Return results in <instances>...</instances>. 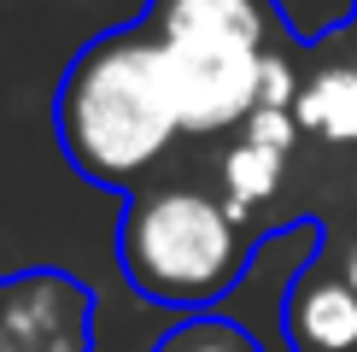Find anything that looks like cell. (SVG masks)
<instances>
[{"label":"cell","instance_id":"ba28073f","mask_svg":"<svg viewBox=\"0 0 357 352\" xmlns=\"http://www.w3.org/2000/svg\"><path fill=\"white\" fill-rule=\"evenodd\" d=\"M153 352H264V346L252 341L246 323H229L217 311H193V317L176 323V329L158 335Z\"/></svg>","mask_w":357,"mask_h":352},{"label":"cell","instance_id":"52a82bcc","mask_svg":"<svg viewBox=\"0 0 357 352\" xmlns=\"http://www.w3.org/2000/svg\"><path fill=\"white\" fill-rule=\"evenodd\" d=\"M293 117H299V135H317L328 147H357V65L351 59H334V65H317L310 77H299Z\"/></svg>","mask_w":357,"mask_h":352},{"label":"cell","instance_id":"3957f363","mask_svg":"<svg viewBox=\"0 0 357 352\" xmlns=\"http://www.w3.org/2000/svg\"><path fill=\"white\" fill-rule=\"evenodd\" d=\"M117 264L141 300L211 311L252 270V223L188 182L135 188L117 217Z\"/></svg>","mask_w":357,"mask_h":352},{"label":"cell","instance_id":"9c48e42d","mask_svg":"<svg viewBox=\"0 0 357 352\" xmlns=\"http://www.w3.org/2000/svg\"><path fill=\"white\" fill-rule=\"evenodd\" d=\"M340 270H346V282L357 288V247H351V253H346V264H340Z\"/></svg>","mask_w":357,"mask_h":352},{"label":"cell","instance_id":"6da1fadb","mask_svg":"<svg viewBox=\"0 0 357 352\" xmlns=\"http://www.w3.org/2000/svg\"><path fill=\"white\" fill-rule=\"evenodd\" d=\"M53 129L65 159L88 182L135 194L141 176L182 135L153 24L106 29L70 59L53 100Z\"/></svg>","mask_w":357,"mask_h":352},{"label":"cell","instance_id":"277c9868","mask_svg":"<svg viewBox=\"0 0 357 352\" xmlns=\"http://www.w3.org/2000/svg\"><path fill=\"white\" fill-rule=\"evenodd\" d=\"M0 352H94V293L70 270L36 264L0 282Z\"/></svg>","mask_w":357,"mask_h":352},{"label":"cell","instance_id":"7a4b0ae2","mask_svg":"<svg viewBox=\"0 0 357 352\" xmlns=\"http://www.w3.org/2000/svg\"><path fill=\"white\" fill-rule=\"evenodd\" d=\"M182 135H234L264 106L270 59L281 53L275 0H153Z\"/></svg>","mask_w":357,"mask_h":352},{"label":"cell","instance_id":"5b68a950","mask_svg":"<svg viewBox=\"0 0 357 352\" xmlns=\"http://www.w3.org/2000/svg\"><path fill=\"white\" fill-rule=\"evenodd\" d=\"M293 141H299V117L293 106H258L234 129L229 153L217 159V182H222V205H229L241 223L264 212L275 200L281 176H287V159H293Z\"/></svg>","mask_w":357,"mask_h":352},{"label":"cell","instance_id":"8992f818","mask_svg":"<svg viewBox=\"0 0 357 352\" xmlns=\"http://www.w3.org/2000/svg\"><path fill=\"white\" fill-rule=\"evenodd\" d=\"M281 329L293 352H357V288L346 282V270H328V258H317L293 276L281 300Z\"/></svg>","mask_w":357,"mask_h":352}]
</instances>
